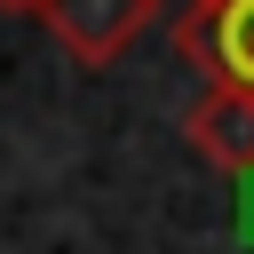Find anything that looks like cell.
I'll return each instance as SVG.
<instances>
[{
  "label": "cell",
  "instance_id": "7a4b0ae2",
  "mask_svg": "<svg viewBox=\"0 0 254 254\" xmlns=\"http://www.w3.org/2000/svg\"><path fill=\"white\" fill-rule=\"evenodd\" d=\"M40 24L56 32V48H64L79 71H111V64L159 24V0H48Z\"/></svg>",
  "mask_w": 254,
  "mask_h": 254
},
{
  "label": "cell",
  "instance_id": "277c9868",
  "mask_svg": "<svg viewBox=\"0 0 254 254\" xmlns=\"http://www.w3.org/2000/svg\"><path fill=\"white\" fill-rule=\"evenodd\" d=\"M0 8H8V16H40L48 0H0Z\"/></svg>",
  "mask_w": 254,
  "mask_h": 254
},
{
  "label": "cell",
  "instance_id": "6da1fadb",
  "mask_svg": "<svg viewBox=\"0 0 254 254\" xmlns=\"http://www.w3.org/2000/svg\"><path fill=\"white\" fill-rule=\"evenodd\" d=\"M175 48H183V64L206 71V87L254 95V0H183Z\"/></svg>",
  "mask_w": 254,
  "mask_h": 254
},
{
  "label": "cell",
  "instance_id": "3957f363",
  "mask_svg": "<svg viewBox=\"0 0 254 254\" xmlns=\"http://www.w3.org/2000/svg\"><path fill=\"white\" fill-rule=\"evenodd\" d=\"M183 143L222 167V175H254V95L238 87H206L190 111H183Z\"/></svg>",
  "mask_w": 254,
  "mask_h": 254
}]
</instances>
